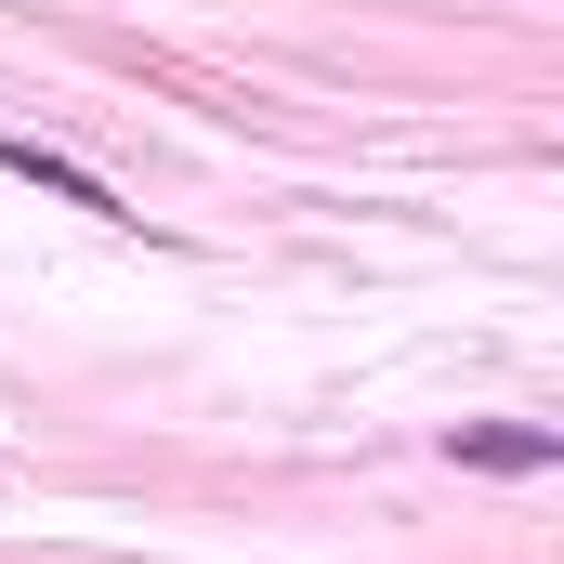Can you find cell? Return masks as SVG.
<instances>
[{
    "label": "cell",
    "mask_w": 564,
    "mask_h": 564,
    "mask_svg": "<svg viewBox=\"0 0 564 564\" xmlns=\"http://www.w3.org/2000/svg\"><path fill=\"white\" fill-rule=\"evenodd\" d=\"M0 171H13V184H40V197H66V210H106V224H132L106 171H79V158H53L40 132H0Z\"/></svg>",
    "instance_id": "cell-1"
},
{
    "label": "cell",
    "mask_w": 564,
    "mask_h": 564,
    "mask_svg": "<svg viewBox=\"0 0 564 564\" xmlns=\"http://www.w3.org/2000/svg\"><path fill=\"white\" fill-rule=\"evenodd\" d=\"M446 459H459V473H552L564 433H539V421H459V433H446Z\"/></svg>",
    "instance_id": "cell-2"
}]
</instances>
